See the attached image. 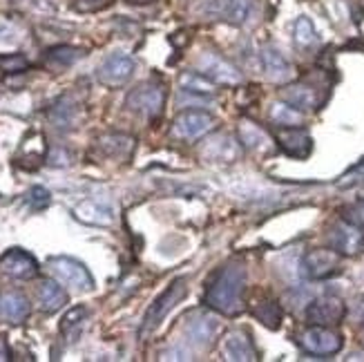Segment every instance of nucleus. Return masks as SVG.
I'll list each match as a JSON object with an SVG mask.
<instances>
[{
  "instance_id": "f257e3e1",
  "label": "nucleus",
  "mask_w": 364,
  "mask_h": 362,
  "mask_svg": "<svg viewBox=\"0 0 364 362\" xmlns=\"http://www.w3.org/2000/svg\"><path fill=\"white\" fill-rule=\"evenodd\" d=\"M246 287V269L242 264H228L224 266L208 284L205 291V304L221 316H237L242 304V293Z\"/></svg>"
},
{
  "instance_id": "f03ea898",
  "label": "nucleus",
  "mask_w": 364,
  "mask_h": 362,
  "mask_svg": "<svg viewBox=\"0 0 364 362\" xmlns=\"http://www.w3.org/2000/svg\"><path fill=\"white\" fill-rule=\"evenodd\" d=\"M186 291H188V287H186V280H183V277H179V280L172 282V284H170V287L150 304V309H148V313H146V318H144V324H141V329H139V336H141V338H146L150 331H154V329L161 324V320L168 316V313L183 300V297H186Z\"/></svg>"
},
{
  "instance_id": "7ed1b4c3",
  "label": "nucleus",
  "mask_w": 364,
  "mask_h": 362,
  "mask_svg": "<svg viewBox=\"0 0 364 362\" xmlns=\"http://www.w3.org/2000/svg\"><path fill=\"white\" fill-rule=\"evenodd\" d=\"M125 105H128L132 112L136 115H146L150 119H156L164 112V105H166V92L161 85H156L152 81L148 83H141L136 85L128 99H125Z\"/></svg>"
},
{
  "instance_id": "20e7f679",
  "label": "nucleus",
  "mask_w": 364,
  "mask_h": 362,
  "mask_svg": "<svg viewBox=\"0 0 364 362\" xmlns=\"http://www.w3.org/2000/svg\"><path fill=\"white\" fill-rule=\"evenodd\" d=\"M50 271L54 273V277L74 291H92L94 289V280L90 275V271L85 269V264L76 262L72 257H52L47 262Z\"/></svg>"
},
{
  "instance_id": "39448f33",
  "label": "nucleus",
  "mask_w": 364,
  "mask_h": 362,
  "mask_svg": "<svg viewBox=\"0 0 364 362\" xmlns=\"http://www.w3.org/2000/svg\"><path fill=\"white\" fill-rule=\"evenodd\" d=\"M342 344H344L342 336L333 331L331 326L311 324V329H306V331L299 336V347L313 356H336L342 349Z\"/></svg>"
},
{
  "instance_id": "423d86ee",
  "label": "nucleus",
  "mask_w": 364,
  "mask_h": 362,
  "mask_svg": "<svg viewBox=\"0 0 364 362\" xmlns=\"http://www.w3.org/2000/svg\"><path fill=\"white\" fill-rule=\"evenodd\" d=\"M342 255L336 248H313L302 260V271L311 280H328L340 273Z\"/></svg>"
},
{
  "instance_id": "0eeeda50",
  "label": "nucleus",
  "mask_w": 364,
  "mask_h": 362,
  "mask_svg": "<svg viewBox=\"0 0 364 362\" xmlns=\"http://www.w3.org/2000/svg\"><path fill=\"white\" fill-rule=\"evenodd\" d=\"M134 70H136V63L132 56L123 54V52H114V54L105 56V60L99 65L97 78L107 87H119L125 81H130Z\"/></svg>"
},
{
  "instance_id": "6e6552de",
  "label": "nucleus",
  "mask_w": 364,
  "mask_h": 362,
  "mask_svg": "<svg viewBox=\"0 0 364 362\" xmlns=\"http://www.w3.org/2000/svg\"><path fill=\"white\" fill-rule=\"evenodd\" d=\"M346 307L336 295H322L306 307V322L315 326H336L344 320Z\"/></svg>"
},
{
  "instance_id": "1a4fd4ad",
  "label": "nucleus",
  "mask_w": 364,
  "mask_h": 362,
  "mask_svg": "<svg viewBox=\"0 0 364 362\" xmlns=\"http://www.w3.org/2000/svg\"><path fill=\"white\" fill-rule=\"evenodd\" d=\"M215 125V117L208 115V112H195V110H190V112H183L175 119V125H172V134L179 137V139H186V141H193V139H199L203 137L205 132H210Z\"/></svg>"
},
{
  "instance_id": "9d476101",
  "label": "nucleus",
  "mask_w": 364,
  "mask_h": 362,
  "mask_svg": "<svg viewBox=\"0 0 364 362\" xmlns=\"http://www.w3.org/2000/svg\"><path fill=\"white\" fill-rule=\"evenodd\" d=\"M331 244L340 255H358L364 250V230L351 222H344L333 226L331 230Z\"/></svg>"
},
{
  "instance_id": "9b49d317",
  "label": "nucleus",
  "mask_w": 364,
  "mask_h": 362,
  "mask_svg": "<svg viewBox=\"0 0 364 362\" xmlns=\"http://www.w3.org/2000/svg\"><path fill=\"white\" fill-rule=\"evenodd\" d=\"M0 271L16 280H31L38 275V264L29 253L21 248H11L0 257Z\"/></svg>"
},
{
  "instance_id": "f8f14e48",
  "label": "nucleus",
  "mask_w": 364,
  "mask_h": 362,
  "mask_svg": "<svg viewBox=\"0 0 364 362\" xmlns=\"http://www.w3.org/2000/svg\"><path fill=\"white\" fill-rule=\"evenodd\" d=\"M186 334L197 347H208L219 334V318L213 313H197V316L190 318Z\"/></svg>"
},
{
  "instance_id": "ddd939ff",
  "label": "nucleus",
  "mask_w": 364,
  "mask_h": 362,
  "mask_svg": "<svg viewBox=\"0 0 364 362\" xmlns=\"http://www.w3.org/2000/svg\"><path fill=\"white\" fill-rule=\"evenodd\" d=\"M277 144L279 148L291 154V156H297V159H304V156L311 154L313 150V139L306 130L302 128H279L277 130Z\"/></svg>"
},
{
  "instance_id": "4468645a",
  "label": "nucleus",
  "mask_w": 364,
  "mask_h": 362,
  "mask_svg": "<svg viewBox=\"0 0 364 362\" xmlns=\"http://www.w3.org/2000/svg\"><path fill=\"white\" fill-rule=\"evenodd\" d=\"M199 72L203 76H210L215 81L221 83H240L242 81V74L237 72L226 58H221L213 52H203L199 58Z\"/></svg>"
},
{
  "instance_id": "2eb2a0df",
  "label": "nucleus",
  "mask_w": 364,
  "mask_h": 362,
  "mask_svg": "<svg viewBox=\"0 0 364 362\" xmlns=\"http://www.w3.org/2000/svg\"><path fill=\"white\" fill-rule=\"evenodd\" d=\"M74 215H76V219H81V222L92 224V226H109L114 222L112 208L105 206L101 201H92V199H85L78 203L74 208Z\"/></svg>"
},
{
  "instance_id": "dca6fc26",
  "label": "nucleus",
  "mask_w": 364,
  "mask_h": 362,
  "mask_svg": "<svg viewBox=\"0 0 364 362\" xmlns=\"http://www.w3.org/2000/svg\"><path fill=\"white\" fill-rule=\"evenodd\" d=\"M224 356L226 360L244 362V360H257V349L252 347L250 338L244 331H232L224 340Z\"/></svg>"
},
{
  "instance_id": "f3484780",
  "label": "nucleus",
  "mask_w": 364,
  "mask_h": 362,
  "mask_svg": "<svg viewBox=\"0 0 364 362\" xmlns=\"http://www.w3.org/2000/svg\"><path fill=\"white\" fill-rule=\"evenodd\" d=\"M252 0H215L213 11L219 16L221 21L230 25H244L250 16Z\"/></svg>"
},
{
  "instance_id": "a211bd4d",
  "label": "nucleus",
  "mask_w": 364,
  "mask_h": 362,
  "mask_svg": "<svg viewBox=\"0 0 364 362\" xmlns=\"http://www.w3.org/2000/svg\"><path fill=\"white\" fill-rule=\"evenodd\" d=\"M259 56H262L264 72L268 78H273V81H287V78H291L293 74L291 63L284 58V54L277 52L275 47H264Z\"/></svg>"
},
{
  "instance_id": "6ab92c4d",
  "label": "nucleus",
  "mask_w": 364,
  "mask_h": 362,
  "mask_svg": "<svg viewBox=\"0 0 364 362\" xmlns=\"http://www.w3.org/2000/svg\"><path fill=\"white\" fill-rule=\"evenodd\" d=\"M68 302V293L60 289L58 282L52 280H43L38 287V304L43 313H56L60 307H65Z\"/></svg>"
},
{
  "instance_id": "aec40b11",
  "label": "nucleus",
  "mask_w": 364,
  "mask_h": 362,
  "mask_svg": "<svg viewBox=\"0 0 364 362\" xmlns=\"http://www.w3.org/2000/svg\"><path fill=\"white\" fill-rule=\"evenodd\" d=\"M282 99L287 103H291L293 107H297V110L318 107V92H315L311 85H304V83H295V85L284 87Z\"/></svg>"
},
{
  "instance_id": "412c9836",
  "label": "nucleus",
  "mask_w": 364,
  "mask_h": 362,
  "mask_svg": "<svg viewBox=\"0 0 364 362\" xmlns=\"http://www.w3.org/2000/svg\"><path fill=\"white\" fill-rule=\"evenodd\" d=\"M0 313L11 322H23L29 316V302L21 293H3L0 295Z\"/></svg>"
},
{
  "instance_id": "4be33fe9",
  "label": "nucleus",
  "mask_w": 364,
  "mask_h": 362,
  "mask_svg": "<svg viewBox=\"0 0 364 362\" xmlns=\"http://www.w3.org/2000/svg\"><path fill=\"white\" fill-rule=\"evenodd\" d=\"M81 56H83V52L72 45H56L52 50H47V63L54 68H70Z\"/></svg>"
},
{
  "instance_id": "5701e85b",
  "label": "nucleus",
  "mask_w": 364,
  "mask_h": 362,
  "mask_svg": "<svg viewBox=\"0 0 364 362\" xmlns=\"http://www.w3.org/2000/svg\"><path fill=\"white\" fill-rule=\"evenodd\" d=\"M271 119L277 123V125H282V128H293V125H299L304 121V117H302V112H299L297 107H293L291 103H277V105H273V110H271Z\"/></svg>"
},
{
  "instance_id": "b1692460",
  "label": "nucleus",
  "mask_w": 364,
  "mask_h": 362,
  "mask_svg": "<svg viewBox=\"0 0 364 362\" xmlns=\"http://www.w3.org/2000/svg\"><path fill=\"white\" fill-rule=\"evenodd\" d=\"M252 313H255V318L262 320L268 329H277V326L282 324V309H279V304L273 302V300H264V302H259Z\"/></svg>"
},
{
  "instance_id": "393cba45",
  "label": "nucleus",
  "mask_w": 364,
  "mask_h": 362,
  "mask_svg": "<svg viewBox=\"0 0 364 362\" xmlns=\"http://www.w3.org/2000/svg\"><path fill=\"white\" fill-rule=\"evenodd\" d=\"M293 38H295V45L297 47H311L313 43H318V31H315L313 23L302 16V18H297L295 25H293Z\"/></svg>"
},
{
  "instance_id": "a878e982",
  "label": "nucleus",
  "mask_w": 364,
  "mask_h": 362,
  "mask_svg": "<svg viewBox=\"0 0 364 362\" xmlns=\"http://www.w3.org/2000/svg\"><path fill=\"white\" fill-rule=\"evenodd\" d=\"M240 134H242V144H244L246 148H252V150H259V148H264V146L268 144L266 134L257 128V125H252V123H248V121H242V125H240Z\"/></svg>"
},
{
  "instance_id": "bb28decb",
  "label": "nucleus",
  "mask_w": 364,
  "mask_h": 362,
  "mask_svg": "<svg viewBox=\"0 0 364 362\" xmlns=\"http://www.w3.org/2000/svg\"><path fill=\"white\" fill-rule=\"evenodd\" d=\"M181 85L188 90V92H201V94H205V92H213V85L205 81V78L201 76V74H183V78H181Z\"/></svg>"
},
{
  "instance_id": "cd10ccee",
  "label": "nucleus",
  "mask_w": 364,
  "mask_h": 362,
  "mask_svg": "<svg viewBox=\"0 0 364 362\" xmlns=\"http://www.w3.org/2000/svg\"><path fill=\"white\" fill-rule=\"evenodd\" d=\"M27 58L23 54H3L0 56V70H5V72H23L27 70Z\"/></svg>"
},
{
  "instance_id": "c85d7f7f",
  "label": "nucleus",
  "mask_w": 364,
  "mask_h": 362,
  "mask_svg": "<svg viewBox=\"0 0 364 362\" xmlns=\"http://www.w3.org/2000/svg\"><path fill=\"white\" fill-rule=\"evenodd\" d=\"M342 217L346 219V222H351V224L364 228V199L351 203V206H346V208L342 211Z\"/></svg>"
},
{
  "instance_id": "c756f323",
  "label": "nucleus",
  "mask_w": 364,
  "mask_h": 362,
  "mask_svg": "<svg viewBox=\"0 0 364 362\" xmlns=\"http://www.w3.org/2000/svg\"><path fill=\"white\" fill-rule=\"evenodd\" d=\"M14 43H18V29L7 21H0V45H14Z\"/></svg>"
},
{
  "instance_id": "7c9ffc66",
  "label": "nucleus",
  "mask_w": 364,
  "mask_h": 362,
  "mask_svg": "<svg viewBox=\"0 0 364 362\" xmlns=\"http://www.w3.org/2000/svg\"><path fill=\"white\" fill-rule=\"evenodd\" d=\"M87 316V311L83 307H78V309H72L65 318H63V331H68V329L76 326V324H81L83 318Z\"/></svg>"
},
{
  "instance_id": "2f4dec72",
  "label": "nucleus",
  "mask_w": 364,
  "mask_h": 362,
  "mask_svg": "<svg viewBox=\"0 0 364 362\" xmlns=\"http://www.w3.org/2000/svg\"><path fill=\"white\" fill-rule=\"evenodd\" d=\"M29 201H31V206H34L36 211L45 208V206H50V193L45 191V188H34L29 195Z\"/></svg>"
},
{
  "instance_id": "473e14b6",
  "label": "nucleus",
  "mask_w": 364,
  "mask_h": 362,
  "mask_svg": "<svg viewBox=\"0 0 364 362\" xmlns=\"http://www.w3.org/2000/svg\"><path fill=\"white\" fill-rule=\"evenodd\" d=\"M128 3H134V5H146V3H154V0H128Z\"/></svg>"
}]
</instances>
